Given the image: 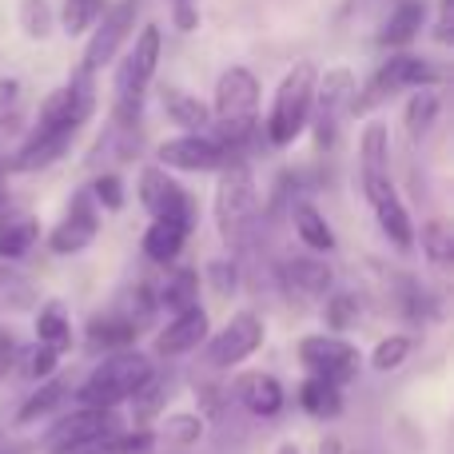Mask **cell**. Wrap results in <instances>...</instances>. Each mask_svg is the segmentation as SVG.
<instances>
[{"mask_svg": "<svg viewBox=\"0 0 454 454\" xmlns=\"http://www.w3.org/2000/svg\"><path fill=\"white\" fill-rule=\"evenodd\" d=\"M56 367H60V355L52 351V347L44 343H32V347H16V367L24 379H32V383H40V379L56 375Z\"/></svg>", "mask_w": 454, "mask_h": 454, "instance_id": "34", "label": "cell"}, {"mask_svg": "<svg viewBox=\"0 0 454 454\" xmlns=\"http://www.w3.org/2000/svg\"><path fill=\"white\" fill-rule=\"evenodd\" d=\"M439 112H442V96L434 88H415V96L403 108V128H407L411 140H427L431 128L439 124Z\"/></svg>", "mask_w": 454, "mask_h": 454, "instance_id": "30", "label": "cell"}, {"mask_svg": "<svg viewBox=\"0 0 454 454\" xmlns=\"http://www.w3.org/2000/svg\"><path fill=\"white\" fill-rule=\"evenodd\" d=\"M160 447L152 427H132V431H116L112 434V454H152Z\"/></svg>", "mask_w": 454, "mask_h": 454, "instance_id": "42", "label": "cell"}, {"mask_svg": "<svg viewBox=\"0 0 454 454\" xmlns=\"http://www.w3.org/2000/svg\"><path fill=\"white\" fill-rule=\"evenodd\" d=\"M279 283L287 295H299V299H323L335 283L331 267L315 255H295V259H283L279 267Z\"/></svg>", "mask_w": 454, "mask_h": 454, "instance_id": "18", "label": "cell"}, {"mask_svg": "<svg viewBox=\"0 0 454 454\" xmlns=\"http://www.w3.org/2000/svg\"><path fill=\"white\" fill-rule=\"evenodd\" d=\"M40 307V287L16 267L0 263V315H24Z\"/></svg>", "mask_w": 454, "mask_h": 454, "instance_id": "27", "label": "cell"}, {"mask_svg": "<svg viewBox=\"0 0 454 454\" xmlns=\"http://www.w3.org/2000/svg\"><path fill=\"white\" fill-rule=\"evenodd\" d=\"M68 454H112V439L108 442H92V447H80V450H68Z\"/></svg>", "mask_w": 454, "mask_h": 454, "instance_id": "48", "label": "cell"}, {"mask_svg": "<svg viewBox=\"0 0 454 454\" xmlns=\"http://www.w3.org/2000/svg\"><path fill=\"white\" fill-rule=\"evenodd\" d=\"M359 184L367 204L375 207L379 200L395 196V180H391V132L383 120H371L359 136Z\"/></svg>", "mask_w": 454, "mask_h": 454, "instance_id": "14", "label": "cell"}, {"mask_svg": "<svg viewBox=\"0 0 454 454\" xmlns=\"http://www.w3.org/2000/svg\"><path fill=\"white\" fill-rule=\"evenodd\" d=\"M156 303L172 315L188 311V307H200V271L196 267H172L156 291Z\"/></svg>", "mask_w": 454, "mask_h": 454, "instance_id": "26", "label": "cell"}, {"mask_svg": "<svg viewBox=\"0 0 454 454\" xmlns=\"http://www.w3.org/2000/svg\"><path fill=\"white\" fill-rule=\"evenodd\" d=\"M355 88H359V80H355L351 68H327L315 80V100H311V120H307V128L315 132V148L319 152L335 148L339 128L351 116Z\"/></svg>", "mask_w": 454, "mask_h": 454, "instance_id": "7", "label": "cell"}, {"mask_svg": "<svg viewBox=\"0 0 454 454\" xmlns=\"http://www.w3.org/2000/svg\"><path fill=\"white\" fill-rule=\"evenodd\" d=\"M12 367H16V343L8 339V343H0V383L12 375Z\"/></svg>", "mask_w": 454, "mask_h": 454, "instance_id": "47", "label": "cell"}, {"mask_svg": "<svg viewBox=\"0 0 454 454\" xmlns=\"http://www.w3.org/2000/svg\"><path fill=\"white\" fill-rule=\"evenodd\" d=\"M263 339H267V327L255 311H235L215 335L204 339V367L207 371L239 367L243 359H251L263 347Z\"/></svg>", "mask_w": 454, "mask_h": 454, "instance_id": "10", "label": "cell"}, {"mask_svg": "<svg viewBox=\"0 0 454 454\" xmlns=\"http://www.w3.org/2000/svg\"><path fill=\"white\" fill-rule=\"evenodd\" d=\"M136 339H140V327H136L132 319H128L124 311H116V307H108V311H96L92 319H88V347H96V351H128V347H136Z\"/></svg>", "mask_w": 454, "mask_h": 454, "instance_id": "20", "label": "cell"}, {"mask_svg": "<svg viewBox=\"0 0 454 454\" xmlns=\"http://www.w3.org/2000/svg\"><path fill=\"white\" fill-rule=\"evenodd\" d=\"M227 391H231V399L255 419H275V415H283V407H287L283 383L275 375H267V371H243V375L231 379Z\"/></svg>", "mask_w": 454, "mask_h": 454, "instance_id": "17", "label": "cell"}, {"mask_svg": "<svg viewBox=\"0 0 454 454\" xmlns=\"http://www.w3.org/2000/svg\"><path fill=\"white\" fill-rule=\"evenodd\" d=\"M319 454H343V447H339L335 439H323V442H319Z\"/></svg>", "mask_w": 454, "mask_h": 454, "instance_id": "49", "label": "cell"}, {"mask_svg": "<svg viewBox=\"0 0 454 454\" xmlns=\"http://www.w3.org/2000/svg\"><path fill=\"white\" fill-rule=\"evenodd\" d=\"M88 196L96 200L100 212H120L128 204V192H124V180L116 172H100L92 184H88Z\"/></svg>", "mask_w": 454, "mask_h": 454, "instance_id": "41", "label": "cell"}, {"mask_svg": "<svg viewBox=\"0 0 454 454\" xmlns=\"http://www.w3.org/2000/svg\"><path fill=\"white\" fill-rule=\"evenodd\" d=\"M411 351H415V339L411 335H387L375 343V351H371V367L379 371V375H391V371H399L403 363L411 359Z\"/></svg>", "mask_w": 454, "mask_h": 454, "instance_id": "39", "label": "cell"}, {"mask_svg": "<svg viewBox=\"0 0 454 454\" xmlns=\"http://www.w3.org/2000/svg\"><path fill=\"white\" fill-rule=\"evenodd\" d=\"M351 4H359V0H351Z\"/></svg>", "mask_w": 454, "mask_h": 454, "instance_id": "54", "label": "cell"}, {"mask_svg": "<svg viewBox=\"0 0 454 454\" xmlns=\"http://www.w3.org/2000/svg\"><path fill=\"white\" fill-rule=\"evenodd\" d=\"M136 196H140V207L152 215V220H176V223H188L192 231H196L200 204L168 168H160V164L144 168L140 184H136Z\"/></svg>", "mask_w": 454, "mask_h": 454, "instance_id": "9", "label": "cell"}, {"mask_svg": "<svg viewBox=\"0 0 454 454\" xmlns=\"http://www.w3.org/2000/svg\"><path fill=\"white\" fill-rule=\"evenodd\" d=\"M16 96H20V80H16V76H0V112L12 108Z\"/></svg>", "mask_w": 454, "mask_h": 454, "instance_id": "46", "label": "cell"}, {"mask_svg": "<svg viewBox=\"0 0 454 454\" xmlns=\"http://www.w3.org/2000/svg\"><path fill=\"white\" fill-rule=\"evenodd\" d=\"M176 4H180V0H176Z\"/></svg>", "mask_w": 454, "mask_h": 454, "instance_id": "55", "label": "cell"}, {"mask_svg": "<svg viewBox=\"0 0 454 454\" xmlns=\"http://www.w3.org/2000/svg\"><path fill=\"white\" fill-rule=\"evenodd\" d=\"M295 403L311 419H319V423H335V419L343 415V387L323 375H307L295 391Z\"/></svg>", "mask_w": 454, "mask_h": 454, "instance_id": "21", "label": "cell"}, {"mask_svg": "<svg viewBox=\"0 0 454 454\" xmlns=\"http://www.w3.org/2000/svg\"><path fill=\"white\" fill-rule=\"evenodd\" d=\"M96 235H100V207L88 196V188H80L68 200V212L64 220L48 231V251L52 255H80L84 247H92Z\"/></svg>", "mask_w": 454, "mask_h": 454, "instance_id": "15", "label": "cell"}, {"mask_svg": "<svg viewBox=\"0 0 454 454\" xmlns=\"http://www.w3.org/2000/svg\"><path fill=\"white\" fill-rule=\"evenodd\" d=\"M315 80H319V68H315L311 60H299L295 68L283 72L279 88H275V96H271V108H267V120H263V136L271 148H291V144L307 132Z\"/></svg>", "mask_w": 454, "mask_h": 454, "instance_id": "6", "label": "cell"}, {"mask_svg": "<svg viewBox=\"0 0 454 454\" xmlns=\"http://www.w3.org/2000/svg\"><path fill=\"white\" fill-rule=\"evenodd\" d=\"M8 339H12V335H8V331H0V343H8Z\"/></svg>", "mask_w": 454, "mask_h": 454, "instance_id": "53", "label": "cell"}, {"mask_svg": "<svg viewBox=\"0 0 454 454\" xmlns=\"http://www.w3.org/2000/svg\"><path fill=\"white\" fill-rule=\"evenodd\" d=\"M323 315H327V327L335 331V335H343V331H351L355 323L363 319V299L351 295V291H335V295H327Z\"/></svg>", "mask_w": 454, "mask_h": 454, "instance_id": "40", "label": "cell"}, {"mask_svg": "<svg viewBox=\"0 0 454 454\" xmlns=\"http://www.w3.org/2000/svg\"><path fill=\"white\" fill-rule=\"evenodd\" d=\"M160 168L168 172H220L231 160H239L227 144H220L212 132H180L156 148Z\"/></svg>", "mask_w": 454, "mask_h": 454, "instance_id": "12", "label": "cell"}, {"mask_svg": "<svg viewBox=\"0 0 454 454\" xmlns=\"http://www.w3.org/2000/svg\"><path fill=\"white\" fill-rule=\"evenodd\" d=\"M299 363L307 367V375H323L331 383H351L363 367V351L351 343L347 335H335V331H323V335H307L299 339L295 347Z\"/></svg>", "mask_w": 454, "mask_h": 454, "instance_id": "11", "label": "cell"}, {"mask_svg": "<svg viewBox=\"0 0 454 454\" xmlns=\"http://www.w3.org/2000/svg\"><path fill=\"white\" fill-rule=\"evenodd\" d=\"M447 80V72L434 60L415 52H391L375 72L367 76V84L355 88L351 100V116H371L375 108H383L391 96L399 92H415V88H439Z\"/></svg>", "mask_w": 454, "mask_h": 454, "instance_id": "4", "label": "cell"}, {"mask_svg": "<svg viewBox=\"0 0 454 454\" xmlns=\"http://www.w3.org/2000/svg\"><path fill=\"white\" fill-rule=\"evenodd\" d=\"M259 188H255V172H251L247 160H231L227 168H220V180H215V227H220L227 247H243L251 239L259 223Z\"/></svg>", "mask_w": 454, "mask_h": 454, "instance_id": "5", "label": "cell"}, {"mask_svg": "<svg viewBox=\"0 0 454 454\" xmlns=\"http://www.w3.org/2000/svg\"><path fill=\"white\" fill-rule=\"evenodd\" d=\"M160 104H164V116L172 120L180 132H207V124H212V108H207L200 96L184 92V88H164Z\"/></svg>", "mask_w": 454, "mask_h": 454, "instance_id": "24", "label": "cell"}, {"mask_svg": "<svg viewBox=\"0 0 454 454\" xmlns=\"http://www.w3.org/2000/svg\"><path fill=\"white\" fill-rule=\"evenodd\" d=\"M207 335H212V331H207V311L204 307H188V311L168 319V327L160 331L156 343H152V355H156V359H168V363L184 359V355L200 351Z\"/></svg>", "mask_w": 454, "mask_h": 454, "instance_id": "16", "label": "cell"}, {"mask_svg": "<svg viewBox=\"0 0 454 454\" xmlns=\"http://www.w3.org/2000/svg\"><path fill=\"white\" fill-rule=\"evenodd\" d=\"M291 223H295V235L303 239L307 251H335V231L311 200H291Z\"/></svg>", "mask_w": 454, "mask_h": 454, "instance_id": "25", "label": "cell"}, {"mask_svg": "<svg viewBox=\"0 0 454 454\" xmlns=\"http://www.w3.org/2000/svg\"><path fill=\"white\" fill-rule=\"evenodd\" d=\"M8 204H12V200H8V192H4V188H0V215H4V212H8Z\"/></svg>", "mask_w": 454, "mask_h": 454, "instance_id": "52", "label": "cell"}, {"mask_svg": "<svg viewBox=\"0 0 454 454\" xmlns=\"http://www.w3.org/2000/svg\"><path fill=\"white\" fill-rule=\"evenodd\" d=\"M0 454H24V447H16V442H4V447H0Z\"/></svg>", "mask_w": 454, "mask_h": 454, "instance_id": "51", "label": "cell"}, {"mask_svg": "<svg viewBox=\"0 0 454 454\" xmlns=\"http://www.w3.org/2000/svg\"><path fill=\"white\" fill-rule=\"evenodd\" d=\"M156 439L168 442V447H192V442L204 439V415H192V411L168 415L164 427L156 431Z\"/></svg>", "mask_w": 454, "mask_h": 454, "instance_id": "35", "label": "cell"}, {"mask_svg": "<svg viewBox=\"0 0 454 454\" xmlns=\"http://www.w3.org/2000/svg\"><path fill=\"white\" fill-rule=\"evenodd\" d=\"M375 220H379V231H383L399 251L415 247V223H411V212H407V204L399 200V192H395V196H387V200H379V204H375Z\"/></svg>", "mask_w": 454, "mask_h": 454, "instance_id": "29", "label": "cell"}, {"mask_svg": "<svg viewBox=\"0 0 454 454\" xmlns=\"http://www.w3.org/2000/svg\"><path fill=\"white\" fill-rule=\"evenodd\" d=\"M188 235H192L188 223L152 220L148 231H144V239H140V247H144V255H148L156 267H172L176 259H180V251H184V243H188Z\"/></svg>", "mask_w": 454, "mask_h": 454, "instance_id": "23", "label": "cell"}, {"mask_svg": "<svg viewBox=\"0 0 454 454\" xmlns=\"http://www.w3.org/2000/svg\"><path fill=\"white\" fill-rule=\"evenodd\" d=\"M152 375H156V363L144 351H136V347L112 351V355H104V363H96L92 375L76 387V403L80 407L116 411V407H124V403H132V395L140 391Z\"/></svg>", "mask_w": 454, "mask_h": 454, "instance_id": "3", "label": "cell"}, {"mask_svg": "<svg viewBox=\"0 0 454 454\" xmlns=\"http://www.w3.org/2000/svg\"><path fill=\"white\" fill-rule=\"evenodd\" d=\"M434 40L450 44L454 40V0H439V16H434Z\"/></svg>", "mask_w": 454, "mask_h": 454, "instance_id": "44", "label": "cell"}, {"mask_svg": "<svg viewBox=\"0 0 454 454\" xmlns=\"http://www.w3.org/2000/svg\"><path fill=\"white\" fill-rule=\"evenodd\" d=\"M36 343L52 347L56 355H64L72 347V323H68V311H64V303L48 299V303L36 307Z\"/></svg>", "mask_w": 454, "mask_h": 454, "instance_id": "31", "label": "cell"}, {"mask_svg": "<svg viewBox=\"0 0 454 454\" xmlns=\"http://www.w3.org/2000/svg\"><path fill=\"white\" fill-rule=\"evenodd\" d=\"M140 8H144V0H112V4L100 12V20L88 28V44H84V56H80L76 72L96 76L100 68H108V64L120 56V48L132 40L136 20H140Z\"/></svg>", "mask_w": 454, "mask_h": 454, "instance_id": "8", "label": "cell"}, {"mask_svg": "<svg viewBox=\"0 0 454 454\" xmlns=\"http://www.w3.org/2000/svg\"><path fill=\"white\" fill-rule=\"evenodd\" d=\"M116 431H124L116 411L80 407V411H72V415H64L56 427H48L40 447H44V454H68L80 447H92V442H108Z\"/></svg>", "mask_w": 454, "mask_h": 454, "instance_id": "13", "label": "cell"}, {"mask_svg": "<svg viewBox=\"0 0 454 454\" xmlns=\"http://www.w3.org/2000/svg\"><path fill=\"white\" fill-rule=\"evenodd\" d=\"M415 243L423 247V259L439 271H447L454 263V231L447 220H427L423 231H415Z\"/></svg>", "mask_w": 454, "mask_h": 454, "instance_id": "32", "label": "cell"}, {"mask_svg": "<svg viewBox=\"0 0 454 454\" xmlns=\"http://www.w3.org/2000/svg\"><path fill=\"white\" fill-rule=\"evenodd\" d=\"M207 279H212V287L220 295H231L235 283H239V267H235V259H212L207 263Z\"/></svg>", "mask_w": 454, "mask_h": 454, "instance_id": "43", "label": "cell"}, {"mask_svg": "<svg viewBox=\"0 0 454 454\" xmlns=\"http://www.w3.org/2000/svg\"><path fill=\"white\" fill-rule=\"evenodd\" d=\"M64 399H68V379H56V375L40 379V387L20 403V411H16V427H32V423H40V419H48Z\"/></svg>", "mask_w": 454, "mask_h": 454, "instance_id": "28", "label": "cell"}, {"mask_svg": "<svg viewBox=\"0 0 454 454\" xmlns=\"http://www.w3.org/2000/svg\"><path fill=\"white\" fill-rule=\"evenodd\" d=\"M168 399H172V383H168L164 375H152L148 383H144L140 391L132 395V419H136V427H148L152 419H156L160 411L168 407Z\"/></svg>", "mask_w": 454, "mask_h": 454, "instance_id": "33", "label": "cell"}, {"mask_svg": "<svg viewBox=\"0 0 454 454\" xmlns=\"http://www.w3.org/2000/svg\"><path fill=\"white\" fill-rule=\"evenodd\" d=\"M16 24H20V32L28 40H48L56 16L48 8V0H16Z\"/></svg>", "mask_w": 454, "mask_h": 454, "instance_id": "37", "label": "cell"}, {"mask_svg": "<svg viewBox=\"0 0 454 454\" xmlns=\"http://www.w3.org/2000/svg\"><path fill=\"white\" fill-rule=\"evenodd\" d=\"M176 28L180 32H196L200 28V12L192 8V0H180V4H176Z\"/></svg>", "mask_w": 454, "mask_h": 454, "instance_id": "45", "label": "cell"}, {"mask_svg": "<svg viewBox=\"0 0 454 454\" xmlns=\"http://www.w3.org/2000/svg\"><path fill=\"white\" fill-rule=\"evenodd\" d=\"M427 16H431L427 12V0H399V4L391 8V16L383 20V28H379L375 44L391 48V52H403V48L427 28Z\"/></svg>", "mask_w": 454, "mask_h": 454, "instance_id": "19", "label": "cell"}, {"mask_svg": "<svg viewBox=\"0 0 454 454\" xmlns=\"http://www.w3.org/2000/svg\"><path fill=\"white\" fill-rule=\"evenodd\" d=\"M160 52H164L160 24H144L124 60L116 64V80H112V124L116 128H140L144 100H148V88L160 68Z\"/></svg>", "mask_w": 454, "mask_h": 454, "instance_id": "2", "label": "cell"}, {"mask_svg": "<svg viewBox=\"0 0 454 454\" xmlns=\"http://www.w3.org/2000/svg\"><path fill=\"white\" fill-rule=\"evenodd\" d=\"M104 8H108V0H64L60 4V28L68 32V36H84V32L100 20Z\"/></svg>", "mask_w": 454, "mask_h": 454, "instance_id": "38", "label": "cell"}, {"mask_svg": "<svg viewBox=\"0 0 454 454\" xmlns=\"http://www.w3.org/2000/svg\"><path fill=\"white\" fill-rule=\"evenodd\" d=\"M275 454H303V450H299V442H283V447L275 450Z\"/></svg>", "mask_w": 454, "mask_h": 454, "instance_id": "50", "label": "cell"}, {"mask_svg": "<svg viewBox=\"0 0 454 454\" xmlns=\"http://www.w3.org/2000/svg\"><path fill=\"white\" fill-rule=\"evenodd\" d=\"M116 311H124L128 319L136 323V327H148L152 319H156V311H160V303H156V291L148 287V283H136V287H128L124 295L116 299Z\"/></svg>", "mask_w": 454, "mask_h": 454, "instance_id": "36", "label": "cell"}, {"mask_svg": "<svg viewBox=\"0 0 454 454\" xmlns=\"http://www.w3.org/2000/svg\"><path fill=\"white\" fill-rule=\"evenodd\" d=\"M36 239H40L36 215L12 212V207L0 215V263H16V259H24L32 247H36Z\"/></svg>", "mask_w": 454, "mask_h": 454, "instance_id": "22", "label": "cell"}, {"mask_svg": "<svg viewBox=\"0 0 454 454\" xmlns=\"http://www.w3.org/2000/svg\"><path fill=\"white\" fill-rule=\"evenodd\" d=\"M207 108H212L207 132L243 160V152H247L251 140L259 136V80H255V72L243 68V64L223 68L220 80H215V96Z\"/></svg>", "mask_w": 454, "mask_h": 454, "instance_id": "1", "label": "cell"}]
</instances>
